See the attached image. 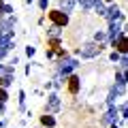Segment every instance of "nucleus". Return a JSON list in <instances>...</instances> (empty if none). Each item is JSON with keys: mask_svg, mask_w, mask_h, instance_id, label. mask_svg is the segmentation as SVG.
Listing matches in <instances>:
<instances>
[{"mask_svg": "<svg viewBox=\"0 0 128 128\" xmlns=\"http://www.w3.org/2000/svg\"><path fill=\"white\" fill-rule=\"evenodd\" d=\"M77 66H79V60L77 58H60L58 60V64H56V75H60L62 79H66L68 75H73L75 70H77Z\"/></svg>", "mask_w": 128, "mask_h": 128, "instance_id": "nucleus-1", "label": "nucleus"}, {"mask_svg": "<svg viewBox=\"0 0 128 128\" xmlns=\"http://www.w3.org/2000/svg\"><path fill=\"white\" fill-rule=\"evenodd\" d=\"M102 49H105V45H98V43H94V41H88V43H83V45L77 49V56L81 60H90V58L100 56Z\"/></svg>", "mask_w": 128, "mask_h": 128, "instance_id": "nucleus-2", "label": "nucleus"}, {"mask_svg": "<svg viewBox=\"0 0 128 128\" xmlns=\"http://www.w3.org/2000/svg\"><path fill=\"white\" fill-rule=\"evenodd\" d=\"M47 17H49V22L54 24V26H58V28H66L68 26V22H70V17L66 13H62L60 9H51V11H47Z\"/></svg>", "mask_w": 128, "mask_h": 128, "instance_id": "nucleus-3", "label": "nucleus"}, {"mask_svg": "<svg viewBox=\"0 0 128 128\" xmlns=\"http://www.w3.org/2000/svg\"><path fill=\"white\" fill-rule=\"evenodd\" d=\"M105 19L107 24H113V22H126V13L120 9L118 4H107V13H105Z\"/></svg>", "mask_w": 128, "mask_h": 128, "instance_id": "nucleus-4", "label": "nucleus"}, {"mask_svg": "<svg viewBox=\"0 0 128 128\" xmlns=\"http://www.w3.org/2000/svg\"><path fill=\"white\" fill-rule=\"evenodd\" d=\"M109 45L113 47V51H118L120 56H126L128 54V36H126V30H124L120 36H115Z\"/></svg>", "mask_w": 128, "mask_h": 128, "instance_id": "nucleus-5", "label": "nucleus"}, {"mask_svg": "<svg viewBox=\"0 0 128 128\" xmlns=\"http://www.w3.org/2000/svg\"><path fill=\"white\" fill-rule=\"evenodd\" d=\"M124 24H126V22H113V24H107V26H109V28H107V43H111L115 36H120V34L126 30V26H124Z\"/></svg>", "mask_w": 128, "mask_h": 128, "instance_id": "nucleus-6", "label": "nucleus"}, {"mask_svg": "<svg viewBox=\"0 0 128 128\" xmlns=\"http://www.w3.org/2000/svg\"><path fill=\"white\" fill-rule=\"evenodd\" d=\"M66 90L73 96L79 94V90H81V79H79V75H68L66 77Z\"/></svg>", "mask_w": 128, "mask_h": 128, "instance_id": "nucleus-7", "label": "nucleus"}, {"mask_svg": "<svg viewBox=\"0 0 128 128\" xmlns=\"http://www.w3.org/2000/svg\"><path fill=\"white\" fill-rule=\"evenodd\" d=\"M60 111V96L56 92L47 94V102H45V113H56Z\"/></svg>", "mask_w": 128, "mask_h": 128, "instance_id": "nucleus-8", "label": "nucleus"}, {"mask_svg": "<svg viewBox=\"0 0 128 128\" xmlns=\"http://www.w3.org/2000/svg\"><path fill=\"white\" fill-rule=\"evenodd\" d=\"M115 107H118V105L109 107V109H107V113H105V115H100V124H102L105 128L118 122V118H120V115H118V109H115Z\"/></svg>", "mask_w": 128, "mask_h": 128, "instance_id": "nucleus-9", "label": "nucleus"}, {"mask_svg": "<svg viewBox=\"0 0 128 128\" xmlns=\"http://www.w3.org/2000/svg\"><path fill=\"white\" fill-rule=\"evenodd\" d=\"M75 6H77V2H75V0H58V9L62 11V13H66V15L73 13Z\"/></svg>", "mask_w": 128, "mask_h": 128, "instance_id": "nucleus-10", "label": "nucleus"}, {"mask_svg": "<svg viewBox=\"0 0 128 128\" xmlns=\"http://www.w3.org/2000/svg\"><path fill=\"white\" fill-rule=\"evenodd\" d=\"M41 126L43 128H56V118L51 113H43L41 115Z\"/></svg>", "mask_w": 128, "mask_h": 128, "instance_id": "nucleus-11", "label": "nucleus"}, {"mask_svg": "<svg viewBox=\"0 0 128 128\" xmlns=\"http://www.w3.org/2000/svg\"><path fill=\"white\" fill-rule=\"evenodd\" d=\"M45 34H47V38H62V28H58V26H54V24H51L49 30H47Z\"/></svg>", "mask_w": 128, "mask_h": 128, "instance_id": "nucleus-12", "label": "nucleus"}, {"mask_svg": "<svg viewBox=\"0 0 128 128\" xmlns=\"http://www.w3.org/2000/svg\"><path fill=\"white\" fill-rule=\"evenodd\" d=\"M94 43H98V45H105L107 43V30H96L94 32V38H92Z\"/></svg>", "mask_w": 128, "mask_h": 128, "instance_id": "nucleus-13", "label": "nucleus"}, {"mask_svg": "<svg viewBox=\"0 0 128 128\" xmlns=\"http://www.w3.org/2000/svg\"><path fill=\"white\" fill-rule=\"evenodd\" d=\"M118 98H122V96H120L118 92L111 88V90H109V96H107V107H113L115 102H118Z\"/></svg>", "mask_w": 128, "mask_h": 128, "instance_id": "nucleus-14", "label": "nucleus"}, {"mask_svg": "<svg viewBox=\"0 0 128 128\" xmlns=\"http://www.w3.org/2000/svg\"><path fill=\"white\" fill-rule=\"evenodd\" d=\"M92 9L96 11V15H100V17H105V13H107V4L102 2V0H98V2H96V4L92 6Z\"/></svg>", "mask_w": 128, "mask_h": 128, "instance_id": "nucleus-15", "label": "nucleus"}, {"mask_svg": "<svg viewBox=\"0 0 128 128\" xmlns=\"http://www.w3.org/2000/svg\"><path fill=\"white\" fill-rule=\"evenodd\" d=\"M0 75H15V66H13V64H2Z\"/></svg>", "mask_w": 128, "mask_h": 128, "instance_id": "nucleus-16", "label": "nucleus"}, {"mask_svg": "<svg viewBox=\"0 0 128 128\" xmlns=\"http://www.w3.org/2000/svg\"><path fill=\"white\" fill-rule=\"evenodd\" d=\"M115 109H118V115H120V118H124V120H126L128 118V105H126V102H122V105H120V107H115Z\"/></svg>", "mask_w": 128, "mask_h": 128, "instance_id": "nucleus-17", "label": "nucleus"}, {"mask_svg": "<svg viewBox=\"0 0 128 128\" xmlns=\"http://www.w3.org/2000/svg\"><path fill=\"white\" fill-rule=\"evenodd\" d=\"M19 111H26V92L24 90H19Z\"/></svg>", "mask_w": 128, "mask_h": 128, "instance_id": "nucleus-18", "label": "nucleus"}, {"mask_svg": "<svg viewBox=\"0 0 128 128\" xmlns=\"http://www.w3.org/2000/svg\"><path fill=\"white\" fill-rule=\"evenodd\" d=\"M64 81H66V79H62L60 75H56V79L51 81V88H56V90H60V88L64 86Z\"/></svg>", "mask_w": 128, "mask_h": 128, "instance_id": "nucleus-19", "label": "nucleus"}, {"mask_svg": "<svg viewBox=\"0 0 128 128\" xmlns=\"http://www.w3.org/2000/svg\"><path fill=\"white\" fill-rule=\"evenodd\" d=\"M75 2H77L79 6H81V11H90L92 6H90V2H88V0H75Z\"/></svg>", "mask_w": 128, "mask_h": 128, "instance_id": "nucleus-20", "label": "nucleus"}, {"mask_svg": "<svg viewBox=\"0 0 128 128\" xmlns=\"http://www.w3.org/2000/svg\"><path fill=\"white\" fill-rule=\"evenodd\" d=\"M26 56H28V58H34V56H36V47L26 45Z\"/></svg>", "mask_w": 128, "mask_h": 128, "instance_id": "nucleus-21", "label": "nucleus"}, {"mask_svg": "<svg viewBox=\"0 0 128 128\" xmlns=\"http://www.w3.org/2000/svg\"><path fill=\"white\" fill-rule=\"evenodd\" d=\"M9 100V92H6V88H0V102H6Z\"/></svg>", "mask_w": 128, "mask_h": 128, "instance_id": "nucleus-22", "label": "nucleus"}, {"mask_svg": "<svg viewBox=\"0 0 128 128\" xmlns=\"http://www.w3.org/2000/svg\"><path fill=\"white\" fill-rule=\"evenodd\" d=\"M38 9L47 11V9H49V0H38Z\"/></svg>", "mask_w": 128, "mask_h": 128, "instance_id": "nucleus-23", "label": "nucleus"}, {"mask_svg": "<svg viewBox=\"0 0 128 128\" xmlns=\"http://www.w3.org/2000/svg\"><path fill=\"white\" fill-rule=\"evenodd\" d=\"M109 60H111V62H115V64H118V60H120V54H118V51H111Z\"/></svg>", "mask_w": 128, "mask_h": 128, "instance_id": "nucleus-24", "label": "nucleus"}, {"mask_svg": "<svg viewBox=\"0 0 128 128\" xmlns=\"http://www.w3.org/2000/svg\"><path fill=\"white\" fill-rule=\"evenodd\" d=\"M6 54H9V49H6V47H2V45H0V60H2V58H6Z\"/></svg>", "mask_w": 128, "mask_h": 128, "instance_id": "nucleus-25", "label": "nucleus"}, {"mask_svg": "<svg viewBox=\"0 0 128 128\" xmlns=\"http://www.w3.org/2000/svg\"><path fill=\"white\" fill-rule=\"evenodd\" d=\"M45 56H47V58H49V60H54V58H56V54H54V49H47V51H45Z\"/></svg>", "mask_w": 128, "mask_h": 128, "instance_id": "nucleus-26", "label": "nucleus"}, {"mask_svg": "<svg viewBox=\"0 0 128 128\" xmlns=\"http://www.w3.org/2000/svg\"><path fill=\"white\" fill-rule=\"evenodd\" d=\"M4 109H6V102H0V120H2V115H4Z\"/></svg>", "mask_w": 128, "mask_h": 128, "instance_id": "nucleus-27", "label": "nucleus"}, {"mask_svg": "<svg viewBox=\"0 0 128 128\" xmlns=\"http://www.w3.org/2000/svg\"><path fill=\"white\" fill-rule=\"evenodd\" d=\"M30 68H32V62H30V64H26V68H24V73H26V75H30Z\"/></svg>", "mask_w": 128, "mask_h": 128, "instance_id": "nucleus-28", "label": "nucleus"}, {"mask_svg": "<svg viewBox=\"0 0 128 128\" xmlns=\"http://www.w3.org/2000/svg\"><path fill=\"white\" fill-rule=\"evenodd\" d=\"M6 126V122H4V120H0V128H4Z\"/></svg>", "mask_w": 128, "mask_h": 128, "instance_id": "nucleus-29", "label": "nucleus"}, {"mask_svg": "<svg viewBox=\"0 0 128 128\" xmlns=\"http://www.w3.org/2000/svg\"><path fill=\"white\" fill-rule=\"evenodd\" d=\"M88 2H90V6H94L96 2H98V0H88Z\"/></svg>", "mask_w": 128, "mask_h": 128, "instance_id": "nucleus-30", "label": "nucleus"}, {"mask_svg": "<svg viewBox=\"0 0 128 128\" xmlns=\"http://www.w3.org/2000/svg\"><path fill=\"white\" fill-rule=\"evenodd\" d=\"M102 2H105V4H113V0H102Z\"/></svg>", "mask_w": 128, "mask_h": 128, "instance_id": "nucleus-31", "label": "nucleus"}, {"mask_svg": "<svg viewBox=\"0 0 128 128\" xmlns=\"http://www.w3.org/2000/svg\"><path fill=\"white\" fill-rule=\"evenodd\" d=\"M24 2H26V4H32V2H34V0H24Z\"/></svg>", "mask_w": 128, "mask_h": 128, "instance_id": "nucleus-32", "label": "nucleus"}, {"mask_svg": "<svg viewBox=\"0 0 128 128\" xmlns=\"http://www.w3.org/2000/svg\"><path fill=\"white\" fill-rule=\"evenodd\" d=\"M0 68H2V64H0Z\"/></svg>", "mask_w": 128, "mask_h": 128, "instance_id": "nucleus-33", "label": "nucleus"}, {"mask_svg": "<svg viewBox=\"0 0 128 128\" xmlns=\"http://www.w3.org/2000/svg\"><path fill=\"white\" fill-rule=\"evenodd\" d=\"M41 128H43V126H41Z\"/></svg>", "mask_w": 128, "mask_h": 128, "instance_id": "nucleus-34", "label": "nucleus"}]
</instances>
